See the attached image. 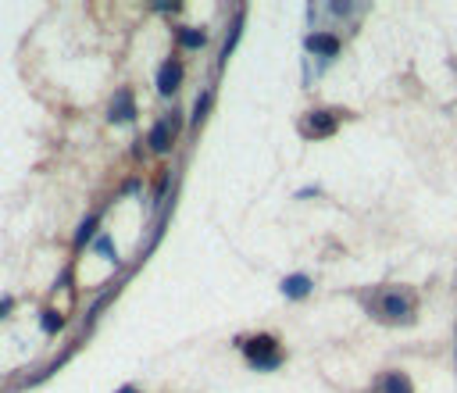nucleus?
I'll return each instance as SVG.
<instances>
[{
	"label": "nucleus",
	"instance_id": "nucleus-13",
	"mask_svg": "<svg viewBox=\"0 0 457 393\" xmlns=\"http://www.w3.org/2000/svg\"><path fill=\"white\" fill-rule=\"evenodd\" d=\"M207 108H211V90H204V93L197 97V104H193V118H190V122H193V129H197V126H200V122H204V115H207Z\"/></svg>",
	"mask_w": 457,
	"mask_h": 393
},
{
	"label": "nucleus",
	"instance_id": "nucleus-9",
	"mask_svg": "<svg viewBox=\"0 0 457 393\" xmlns=\"http://www.w3.org/2000/svg\"><path fill=\"white\" fill-rule=\"evenodd\" d=\"M376 393H414V390H411V379L404 372H386L376 383Z\"/></svg>",
	"mask_w": 457,
	"mask_h": 393
},
{
	"label": "nucleus",
	"instance_id": "nucleus-7",
	"mask_svg": "<svg viewBox=\"0 0 457 393\" xmlns=\"http://www.w3.org/2000/svg\"><path fill=\"white\" fill-rule=\"evenodd\" d=\"M307 50L332 57V54H340V36H332V32H311L307 36Z\"/></svg>",
	"mask_w": 457,
	"mask_h": 393
},
{
	"label": "nucleus",
	"instance_id": "nucleus-4",
	"mask_svg": "<svg viewBox=\"0 0 457 393\" xmlns=\"http://www.w3.org/2000/svg\"><path fill=\"white\" fill-rule=\"evenodd\" d=\"M136 118V100L129 90H118L115 100H111V111H108V122L111 126H121V122H133Z\"/></svg>",
	"mask_w": 457,
	"mask_h": 393
},
{
	"label": "nucleus",
	"instance_id": "nucleus-6",
	"mask_svg": "<svg viewBox=\"0 0 457 393\" xmlns=\"http://www.w3.org/2000/svg\"><path fill=\"white\" fill-rule=\"evenodd\" d=\"M172 140H175L172 122H168V118H161L157 126L150 129V136H147V147H150L154 154H168V151H172Z\"/></svg>",
	"mask_w": 457,
	"mask_h": 393
},
{
	"label": "nucleus",
	"instance_id": "nucleus-5",
	"mask_svg": "<svg viewBox=\"0 0 457 393\" xmlns=\"http://www.w3.org/2000/svg\"><path fill=\"white\" fill-rule=\"evenodd\" d=\"M179 86H182V65L179 61H164V65L157 68V93L172 97Z\"/></svg>",
	"mask_w": 457,
	"mask_h": 393
},
{
	"label": "nucleus",
	"instance_id": "nucleus-16",
	"mask_svg": "<svg viewBox=\"0 0 457 393\" xmlns=\"http://www.w3.org/2000/svg\"><path fill=\"white\" fill-rule=\"evenodd\" d=\"M11 307H14V297H4V300H0V318H4Z\"/></svg>",
	"mask_w": 457,
	"mask_h": 393
},
{
	"label": "nucleus",
	"instance_id": "nucleus-12",
	"mask_svg": "<svg viewBox=\"0 0 457 393\" xmlns=\"http://www.w3.org/2000/svg\"><path fill=\"white\" fill-rule=\"evenodd\" d=\"M39 325H43V333H61V329H65V315H61V311H50V307H47V311H39Z\"/></svg>",
	"mask_w": 457,
	"mask_h": 393
},
{
	"label": "nucleus",
	"instance_id": "nucleus-8",
	"mask_svg": "<svg viewBox=\"0 0 457 393\" xmlns=\"http://www.w3.org/2000/svg\"><path fill=\"white\" fill-rule=\"evenodd\" d=\"M282 297H289V300H304L307 294H311V279L304 276V272H293V276H286L282 279Z\"/></svg>",
	"mask_w": 457,
	"mask_h": 393
},
{
	"label": "nucleus",
	"instance_id": "nucleus-3",
	"mask_svg": "<svg viewBox=\"0 0 457 393\" xmlns=\"http://www.w3.org/2000/svg\"><path fill=\"white\" fill-rule=\"evenodd\" d=\"M243 354H246V361H264V358L282 354V350H279V340H275V336L261 333V336H254L251 343H243Z\"/></svg>",
	"mask_w": 457,
	"mask_h": 393
},
{
	"label": "nucleus",
	"instance_id": "nucleus-18",
	"mask_svg": "<svg viewBox=\"0 0 457 393\" xmlns=\"http://www.w3.org/2000/svg\"><path fill=\"white\" fill-rule=\"evenodd\" d=\"M118 393H139V390H136V386H121Z\"/></svg>",
	"mask_w": 457,
	"mask_h": 393
},
{
	"label": "nucleus",
	"instance_id": "nucleus-17",
	"mask_svg": "<svg viewBox=\"0 0 457 393\" xmlns=\"http://www.w3.org/2000/svg\"><path fill=\"white\" fill-rule=\"evenodd\" d=\"M121 193H139V179H129L126 186H121Z\"/></svg>",
	"mask_w": 457,
	"mask_h": 393
},
{
	"label": "nucleus",
	"instance_id": "nucleus-2",
	"mask_svg": "<svg viewBox=\"0 0 457 393\" xmlns=\"http://www.w3.org/2000/svg\"><path fill=\"white\" fill-rule=\"evenodd\" d=\"M332 133H336V115H332V111H311V115H304V136L322 140V136H332Z\"/></svg>",
	"mask_w": 457,
	"mask_h": 393
},
{
	"label": "nucleus",
	"instance_id": "nucleus-1",
	"mask_svg": "<svg viewBox=\"0 0 457 393\" xmlns=\"http://www.w3.org/2000/svg\"><path fill=\"white\" fill-rule=\"evenodd\" d=\"M379 315L386 322H404L414 315V297L407 294V289H386V294L379 297Z\"/></svg>",
	"mask_w": 457,
	"mask_h": 393
},
{
	"label": "nucleus",
	"instance_id": "nucleus-10",
	"mask_svg": "<svg viewBox=\"0 0 457 393\" xmlns=\"http://www.w3.org/2000/svg\"><path fill=\"white\" fill-rule=\"evenodd\" d=\"M97 225H100V211H93V215L82 218L79 229H75V247H86V243L93 240V233H97Z\"/></svg>",
	"mask_w": 457,
	"mask_h": 393
},
{
	"label": "nucleus",
	"instance_id": "nucleus-15",
	"mask_svg": "<svg viewBox=\"0 0 457 393\" xmlns=\"http://www.w3.org/2000/svg\"><path fill=\"white\" fill-rule=\"evenodd\" d=\"M282 365V354H275V358H264V361H251V368H257V372H275Z\"/></svg>",
	"mask_w": 457,
	"mask_h": 393
},
{
	"label": "nucleus",
	"instance_id": "nucleus-14",
	"mask_svg": "<svg viewBox=\"0 0 457 393\" xmlns=\"http://www.w3.org/2000/svg\"><path fill=\"white\" fill-rule=\"evenodd\" d=\"M97 254L100 258H108V261H118V251H115V247H111V236H97Z\"/></svg>",
	"mask_w": 457,
	"mask_h": 393
},
{
	"label": "nucleus",
	"instance_id": "nucleus-11",
	"mask_svg": "<svg viewBox=\"0 0 457 393\" xmlns=\"http://www.w3.org/2000/svg\"><path fill=\"white\" fill-rule=\"evenodd\" d=\"M179 44H182L186 50H200V47L207 44V32H204V29H179Z\"/></svg>",
	"mask_w": 457,
	"mask_h": 393
}]
</instances>
